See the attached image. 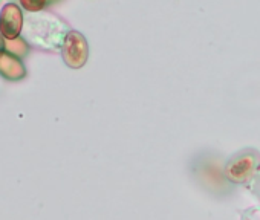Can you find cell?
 Segmentation results:
<instances>
[{
  "mask_svg": "<svg viewBox=\"0 0 260 220\" xmlns=\"http://www.w3.org/2000/svg\"><path fill=\"white\" fill-rule=\"evenodd\" d=\"M254 165H255L254 158L242 156V158L233 159V161L226 165L225 173H226V176H228L231 180H234V182H243V180L248 179L249 174L252 173Z\"/></svg>",
  "mask_w": 260,
  "mask_h": 220,
  "instance_id": "277c9868",
  "label": "cell"
},
{
  "mask_svg": "<svg viewBox=\"0 0 260 220\" xmlns=\"http://www.w3.org/2000/svg\"><path fill=\"white\" fill-rule=\"evenodd\" d=\"M22 49H26V43L19 37L16 40H11V42H7V51H10L11 54H14L16 57L17 55H23L25 52Z\"/></svg>",
  "mask_w": 260,
  "mask_h": 220,
  "instance_id": "8992f818",
  "label": "cell"
},
{
  "mask_svg": "<svg viewBox=\"0 0 260 220\" xmlns=\"http://www.w3.org/2000/svg\"><path fill=\"white\" fill-rule=\"evenodd\" d=\"M23 31V13L19 5L7 4L0 11V34L7 42L16 40Z\"/></svg>",
  "mask_w": 260,
  "mask_h": 220,
  "instance_id": "7a4b0ae2",
  "label": "cell"
},
{
  "mask_svg": "<svg viewBox=\"0 0 260 220\" xmlns=\"http://www.w3.org/2000/svg\"><path fill=\"white\" fill-rule=\"evenodd\" d=\"M20 4L26 11L39 13L48 5V0H20Z\"/></svg>",
  "mask_w": 260,
  "mask_h": 220,
  "instance_id": "5b68a950",
  "label": "cell"
},
{
  "mask_svg": "<svg viewBox=\"0 0 260 220\" xmlns=\"http://www.w3.org/2000/svg\"><path fill=\"white\" fill-rule=\"evenodd\" d=\"M61 55L64 63L72 69H80L89 57V46L84 35L78 31H69L63 39Z\"/></svg>",
  "mask_w": 260,
  "mask_h": 220,
  "instance_id": "6da1fadb",
  "label": "cell"
},
{
  "mask_svg": "<svg viewBox=\"0 0 260 220\" xmlns=\"http://www.w3.org/2000/svg\"><path fill=\"white\" fill-rule=\"evenodd\" d=\"M0 74L8 80H20L25 77V66L19 57L7 49H0Z\"/></svg>",
  "mask_w": 260,
  "mask_h": 220,
  "instance_id": "3957f363",
  "label": "cell"
}]
</instances>
